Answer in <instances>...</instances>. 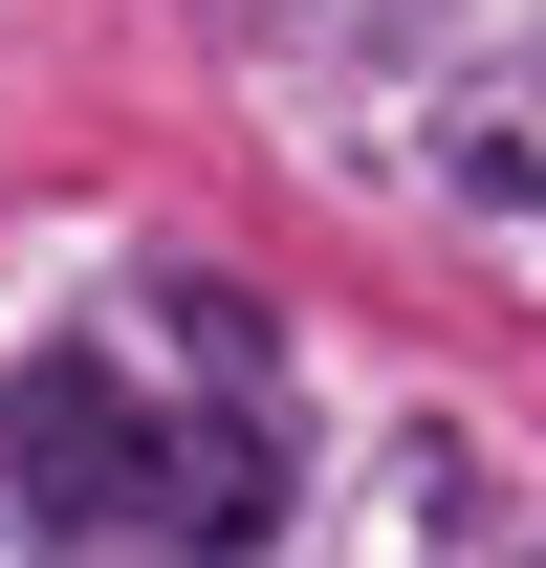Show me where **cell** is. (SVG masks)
Here are the masks:
<instances>
[{
    "label": "cell",
    "mask_w": 546,
    "mask_h": 568,
    "mask_svg": "<svg viewBox=\"0 0 546 568\" xmlns=\"http://www.w3.org/2000/svg\"><path fill=\"white\" fill-rule=\"evenodd\" d=\"M0 503H22V525H263L284 459L263 437L198 459V416H153V394H110L88 351H44L22 416H0Z\"/></svg>",
    "instance_id": "cell-1"
}]
</instances>
